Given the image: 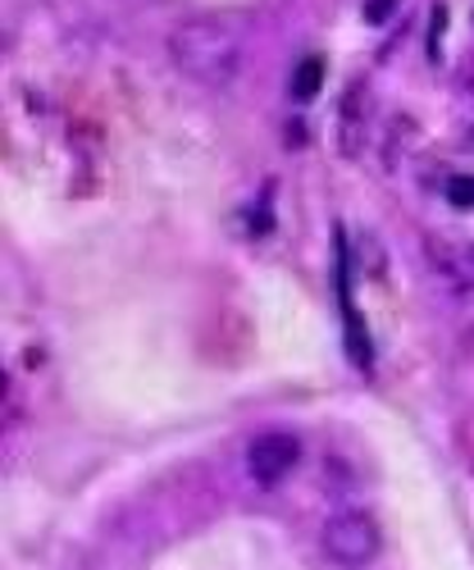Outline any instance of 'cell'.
Returning a JSON list of instances; mask_svg holds the SVG:
<instances>
[{"label":"cell","instance_id":"cell-1","mask_svg":"<svg viewBox=\"0 0 474 570\" xmlns=\"http://www.w3.org/2000/svg\"><path fill=\"white\" fill-rule=\"evenodd\" d=\"M243 19L233 14H201L174 28L169 56L182 69V78H192L201 87H224L243 73Z\"/></svg>","mask_w":474,"mask_h":570},{"label":"cell","instance_id":"cell-2","mask_svg":"<svg viewBox=\"0 0 474 570\" xmlns=\"http://www.w3.org/2000/svg\"><path fill=\"white\" fill-rule=\"evenodd\" d=\"M319 552L334 561L338 570H365L378 552H384V530L378 520L361 507H343L324 520L319 530Z\"/></svg>","mask_w":474,"mask_h":570},{"label":"cell","instance_id":"cell-3","mask_svg":"<svg viewBox=\"0 0 474 570\" xmlns=\"http://www.w3.org/2000/svg\"><path fill=\"white\" fill-rule=\"evenodd\" d=\"M297 461H302V439L288 434V430H265V434H256L251 448H247V470H251V480H256L260 489L283 484V480H288V474L297 470Z\"/></svg>","mask_w":474,"mask_h":570},{"label":"cell","instance_id":"cell-4","mask_svg":"<svg viewBox=\"0 0 474 570\" xmlns=\"http://www.w3.org/2000/svg\"><path fill=\"white\" fill-rule=\"evenodd\" d=\"M365 124H369V87L356 82L343 97V110H338V147H343V156H361Z\"/></svg>","mask_w":474,"mask_h":570},{"label":"cell","instance_id":"cell-5","mask_svg":"<svg viewBox=\"0 0 474 570\" xmlns=\"http://www.w3.org/2000/svg\"><path fill=\"white\" fill-rule=\"evenodd\" d=\"M319 87H324V60L310 56V60H302L297 73H293V97H297V101H310Z\"/></svg>","mask_w":474,"mask_h":570},{"label":"cell","instance_id":"cell-6","mask_svg":"<svg viewBox=\"0 0 474 570\" xmlns=\"http://www.w3.org/2000/svg\"><path fill=\"white\" fill-rule=\"evenodd\" d=\"M447 202L461 206V210H474V174H456L447 183Z\"/></svg>","mask_w":474,"mask_h":570},{"label":"cell","instance_id":"cell-7","mask_svg":"<svg viewBox=\"0 0 474 570\" xmlns=\"http://www.w3.org/2000/svg\"><path fill=\"white\" fill-rule=\"evenodd\" d=\"M402 6V0H365V23H384V19H393V10Z\"/></svg>","mask_w":474,"mask_h":570},{"label":"cell","instance_id":"cell-8","mask_svg":"<svg viewBox=\"0 0 474 570\" xmlns=\"http://www.w3.org/2000/svg\"><path fill=\"white\" fill-rule=\"evenodd\" d=\"M443 28H447V10L434 6V32H429V51H434V56H438V37H443Z\"/></svg>","mask_w":474,"mask_h":570}]
</instances>
